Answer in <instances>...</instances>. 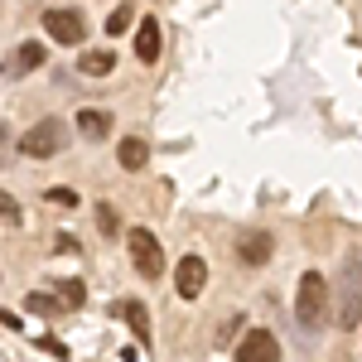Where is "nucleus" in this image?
Listing matches in <instances>:
<instances>
[{"label": "nucleus", "instance_id": "1", "mask_svg": "<svg viewBox=\"0 0 362 362\" xmlns=\"http://www.w3.org/2000/svg\"><path fill=\"white\" fill-rule=\"evenodd\" d=\"M334 324L338 329H358L362 319V256L343 261V276H338V300H334Z\"/></svg>", "mask_w": 362, "mask_h": 362}, {"label": "nucleus", "instance_id": "2", "mask_svg": "<svg viewBox=\"0 0 362 362\" xmlns=\"http://www.w3.org/2000/svg\"><path fill=\"white\" fill-rule=\"evenodd\" d=\"M295 319H300V329H319V324L329 319V280L319 276V271H305V276H300Z\"/></svg>", "mask_w": 362, "mask_h": 362}, {"label": "nucleus", "instance_id": "3", "mask_svg": "<svg viewBox=\"0 0 362 362\" xmlns=\"http://www.w3.org/2000/svg\"><path fill=\"white\" fill-rule=\"evenodd\" d=\"M121 237H126V256H131L136 276H145V280L165 276V247H160V237H155L150 227H131V232H121Z\"/></svg>", "mask_w": 362, "mask_h": 362}, {"label": "nucleus", "instance_id": "4", "mask_svg": "<svg viewBox=\"0 0 362 362\" xmlns=\"http://www.w3.org/2000/svg\"><path fill=\"white\" fill-rule=\"evenodd\" d=\"M63 145H68V126L58 116H49V121H34L25 136H20V155H29V160H54Z\"/></svg>", "mask_w": 362, "mask_h": 362}, {"label": "nucleus", "instance_id": "5", "mask_svg": "<svg viewBox=\"0 0 362 362\" xmlns=\"http://www.w3.org/2000/svg\"><path fill=\"white\" fill-rule=\"evenodd\" d=\"M39 20H44V29H49L54 44H83L87 39V15L73 10V5H49Z\"/></svg>", "mask_w": 362, "mask_h": 362}, {"label": "nucleus", "instance_id": "6", "mask_svg": "<svg viewBox=\"0 0 362 362\" xmlns=\"http://www.w3.org/2000/svg\"><path fill=\"white\" fill-rule=\"evenodd\" d=\"M203 285H208V261H203L198 251H189V256L174 266V290H179V300H198Z\"/></svg>", "mask_w": 362, "mask_h": 362}, {"label": "nucleus", "instance_id": "7", "mask_svg": "<svg viewBox=\"0 0 362 362\" xmlns=\"http://www.w3.org/2000/svg\"><path fill=\"white\" fill-rule=\"evenodd\" d=\"M237 362H280V343L271 329H251L237 343Z\"/></svg>", "mask_w": 362, "mask_h": 362}, {"label": "nucleus", "instance_id": "8", "mask_svg": "<svg viewBox=\"0 0 362 362\" xmlns=\"http://www.w3.org/2000/svg\"><path fill=\"white\" fill-rule=\"evenodd\" d=\"M271 251H276V237H271V232H247V237L237 242V261H242V266H266Z\"/></svg>", "mask_w": 362, "mask_h": 362}, {"label": "nucleus", "instance_id": "9", "mask_svg": "<svg viewBox=\"0 0 362 362\" xmlns=\"http://www.w3.org/2000/svg\"><path fill=\"white\" fill-rule=\"evenodd\" d=\"M44 58H49V49H44V44H20L15 54L5 58V73H10V78H25V73H34Z\"/></svg>", "mask_w": 362, "mask_h": 362}, {"label": "nucleus", "instance_id": "10", "mask_svg": "<svg viewBox=\"0 0 362 362\" xmlns=\"http://www.w3.org/2000/svg\"><path fill=\"white\" fill-rule=\"evenodd\" d=\"M136 58L140 63H160V20L155 15H145L136 29Z\"/></svg>", "mask_w": 362, "mask_h": 362}, {"label": "nucleus", "instance_id": "11", "mask_svg": "<svg viewBox=\"0 0 362 362\" xmlns=\"http://www.w3.org/2000/svg\"><path fill=\"white\" fill-rule=\"evenodd\" d=\"M73 121H78L83 140H107V131H112V112H102V107H83Z\"/></svg>", "mask_w": 362, "mask_h": 362}, {"label": "nucleus", "instance_id": "12", "mask_svg": "<svg viewBox=\"0 0 362 362\" xmlns=\"http://www.w3.org/2000/svg\"><path fill=\"white\" fill-rule=\"evenodd\" d=\"M112 314H116V319H126V324L136 329V338H140V343H150V309L140 305V300H116V305H112Z\"/></svg>", "mask_w": 362, "mask_h": 362}, {"label": "nucleus", "instance_id": "13", "mask_svg": "<svg viewBox=\"0 0 362 362\" xmlns=\"http://www.w3.org/2000/svg\"><path fill=\"white\" fill-rule=\"evenodd\" d=\"M145 160H150V145L140 136H126L121 145H116V165L126 169V174H136V169H145Z\"/></svg>", "mask_w": 362, "mask_h": 362}, {"label": "nucleus", "instance_id": "14", "mask_svg": "<svg viewBox=\"0 0 362 362\" xmlns=\"http://www.w3.org/2000/svg\"><path fill=\"white\" fill-rule=\"evenodd\" d=\"M112 68H116L112 49H87V54L78 58V73H83V78H107Z\"/></svg>", "mask_w": 362, "mask_h": 362}, {"label": "nucleus", "instance_id": "15", "mask_svg": "<svg viewBox=\"0 0 362 362\" xmlns=\"http://www.w3.org/2000/svg\"><path fill=\"white\" fill-rule=\"evenodd\" d=\"M54 300L63 309H83L87 305V285H83V280H73V276H58L54 280Z\"/></svg>", "mask_w": 362, "mask_h": 362}, {"label": "nucleus", "instance_id": "16", "mask_svg": "<svg viewBox=\"0 0 362 362\" xmlns=\"http://www.w3.org/2000/svg\"><path fill=\"white\" fill-rule=\"evenodd\" d=\"M25 309H29V314H44V319H58V314H68V309L58 305L49 290H34V295L25 300Z\"/></svg>", "mask_w": 362, "mask_h": 362}, {"label": "nucleus", "instance_id": "17", "mask_svg": "<svg viewBox=\"0 0 362 362\" xmlns=\"http://www.w3.org/2000/svg\"><path fill=\"white\" fill-rule=\"evenodd\" d=\"M92 218H97V232L102 237H121V218H116L112 203H92Z\"/></svg>", "mask_w": 362, "mask_h": 362}, {"label": "nucleus", "instance_id": "18", "mask_svg": "<svg viewBox=\"0 0 362 362\" xmlns=\"http://www.w3.org/2000/svg\"><path fill=\"white\" fill-rule=\"evenodd\" d=\"M131 15H136V10H131V5H116L112 15H107V34H121V29L131 25Z\"/></svg>", "mask_w": 362, "mask_h": 362}, {"label": "nucleus", "instance_id": "19", "mask_svg": "<svg viewBox=\"0 0 362 362\" xmlns=\"http://www.w3.org/2000/svg\"><path fill=\"white\" fill-rule=\"evenodd\" d=\"M49 203H54V208H78V194H73V189H49Z\"/></svg>", "mask_w": 362, "mask_h": 362}, {"label": "nucleus", "instance_id": "20", "mask_svg": "<svg viewBox=\"0 0 362 362\" xmlns=\"http://www.w3.org/2000/svg\"><path fill=\"white\" fill-rule=\"evenodd\" d=\"M39 348H44V353H49V358H58V362L68 358V348H63V343H58V338H49V334L39 338Z\"/></svg>", "mask_w": 362, "mask_h": 362}, {"label": "nucleus", "instance_id": "21", "mask_svg": "<svg viewBox=\"0 0 362 362\" xmlns=\"http://www.w3.org/2000/svg\"><path fill=\"white\" fill-rule=\"evenodd\" d=\"M0 218H10V223H20V203H15V198H5V194H0Z\"/></svg>", "mask_w": 362, "mask_h": 362}, {"label": "nucleus", "instance_id": "22", "mask_svg": "<svg viewBox=\"0 0 362 362\" xmlns=\"http://www.w3.org/2000/svg\"><path fill=\"white\" fill-rule=\"evenodd\" d=\"M0 324H5V329H25V319H20V314H10V309H0Z\"/></svg>", "mask_w": 362, "mask_h": 362}]
</instances>
